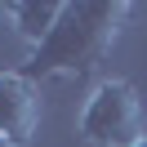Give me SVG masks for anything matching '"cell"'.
<instances>
[{"label": "cell", "mask_w": 147, "mask_h": 147, "mask_svg": "<svg viewBox=\"0 0 147 147\" xmlns=\"http://www.w3.org/2000/svg\"><path fill=\"white\" fill-rule=\"evenodd\" d=\"M125 18H129L125 0H63L54 31L27 54L18 71L31 76L36 85L49 76H94L111 54Z\"/></svg>", "instance_id": "6da1fadb"}, {"label": "cell", "mask_w": 147, "mask_h": 147, "mask_svg": "<svg viewBox=\"0 0 147 147\" xmlns=\"http://www.w3.org/2000/svg\"><path fill=\"white\" fill-rule=\"evenodd\" d=\"M76 134L94 147H134L143 138V98L129 80H98L76 116Z\"/></svg>", "instance_id": "7a4b0ae2"}, {"label": "cell", "mask_w": 147, "mask_h": 147, "mask_svg": "<svg viewBox=\"0 0 147 147\" xmlns=\"http://www.w3.org/2000/svg\"><path fill=\"white\" fill-rule=\"evenodd\" d=\"M40 125V85L22 71L0 67V138L5 147H27Z\"/></svg>", "instance_id": "3957f363"}, {"label": "cell", "mask_w": 147, "mask_h": 147, "mask_svg": "<svg viewBox=\"0 0 147 147\" xmlns=\"http://www.w3.org/2000/svg\"><path fill=\"white\" fill-rule=\"evenodd\" d=\"M58 13H63V0H0V18H9L13 31H18L31 49L54 31Z\"/></svg>", "instance_id": "277c9868"}, {"label": "cell", "mask_w": 147, "mask_h": 147, "mask_svg": "<svg viewBox=\"0 0 147 147\" xmlns=\"http://www.w3.org/2000/svg\"><path fill=\"white\" fill-rule=\"evenodd\" d=\"M134 147H147V134H143V138H138V143H134Z\"/></svg>", "instance_id": "5b68a950"}, {"label": "cell", "mask_w": 147, "mask_h": 147, "mask_svg": "<svg viewBox=\"0 0 147 147\" xmlns=\"http://www.w3.org/2000/svg\"><path fill=\"white\" fill-rule=\"evenodd\" d=\"M0 147H5V138H0Z\"/></svg>", "instance_id": "8992f818"}]
</instances>
